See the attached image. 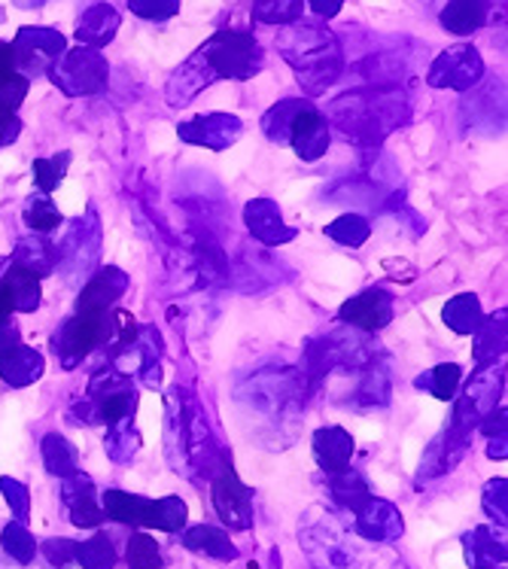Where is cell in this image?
Here are the masks:
<instances>
[{"label": "cell", "mask_w": 508, "mask_h": 569, "mask_svg": "<svg viewBox=\"0 0 508 569\" xmlns=\"http://www.w3.org/2000/svg\"><path fill=\"white\" fill-rule=\"evenodd\" d=\"M0 546H3V551H7L12 560H19V563H31V560H34L37 542L34 536L28 533L24 523H7L3 533H0Z\"/></svg>", "instance_id": "cell-40"}, {"label": "cell", "mask_w": 508, "mask_h": 569, "mask_svg": "<svg viewBox=\"0 0 508 569\" xmlns=\"http://www.w3.org/2000/svg\"><path fill=\"white\" fill-rule=\"evenodd\" d=\"M77 546H80V542H73V539H47V542L40 546V551H43V558H47L52 567L64 569L77 560Z\"/></svg>", "instance_id": "cell-46"}, {"label": "cell", "mask_w": 508, "mask_h": 569, "mask_svg": "<svg viewBox=\"0 0 508 569\" xmlns=\"http://www.w3.org/2000/svg\"><path fill=\"white\" fill-rule=\"evenodd\" d=\"M210 500H213V509L229 530H250L253 527V493L235 472L229 451H222L220 463H213Z\"/></svg>", "instance_id": "cell-5"}, {"label": "cell", "mask_w": 508, "mask_h": 569, "mask_svg": "<svg viewBox=\"0 0 508 569\" xmlns=\"http://www.w3.org/2000/svg\"><path fill=\"white\" fill-rule=\"evenodd\" d=\"M110 338V315H73L52 338V353L61 369H77L94 348Z\"/></svg>", "instance_id": "cell-7"}, {"label": "cell", "mask_w": 508, "mask_h": 569, "mask_svg": "<svg viewBox=\"0 0 508 569\" xmlns=\"http://www.w3.org/2000/svg\"><path fill=\"white\" fill-rule=\"evenodd\" d=\"M12 73H19L16 70V56H12L10 43L0 40V80H10Z\"/></svg>", "instance_id": "cell-51"}, {"label": "cell", "mask_w": 508, "mask_h": 569, "mask_svg": "<svg viewBox=\"0 0 508 569\" xmlns=\"http://www.w3.org/2000/svg\"><path fill=\"white\" fill-rule=\"evenodd\" d=\"M186 502L180 497H162V500H150V511H147V527L162 530V533H180L186 527Z\"/></svg>", "instance_id": "cell-33"}, {"label": "cell", "mask_w": 508, "mask_h": 569, "mask_svg": "<svg viewBox=\"0 0 508 569\" xmlns=\"http://www.w3.org/2000/svg\"><path fill=\"white\" fill-rule=\"evenodd\" d=\"M338 317L345 323L362 329V332H378V329H384V326L394 320V296L381 290V287L362 290L341 305Z\"/></svg>", "instance_id": "cell-11"}, {"label": "cell", "mask_w": 508, "mask_h": 569, "mask_svg": "<svg viewBox=\"0 0 508 569\" xmlns=\"http://www.w3.org/2000/svg\"><path fill=\"white\" fill-rule=\"evenodd\" d=\"M107 457L113 460V463H131V457L138 453L140 448V436L135 430V423L126 420V423H119V427H110L104 439Z\"/></svg>", "instance_id": "cell-38"}, {"label": "cell", "mask_w": 508, "mask_h": 569, "mask_svg": "<svg viewBox=\"0 0 508 569\" xmlns=\"http://www.w3.org/2000/svg\"><path fill=\"white\" fill-rule=\"evenodd\" d=\"M10 262L24 268V271H31L37 280L49 278L58 266V247L49 241L47 234H28V238L16 241Z\"/></svg>", "instance_id": "cell-20"}, {"label": "cell", "mask_w": 508, "mask_h": 569, "mask_svg": "<svg viewBox=\"0 0 508 569\" xmlns=\"http://www.w3.org/2000/svg\"><path fill=\"white\" fill-rule=\"evenodd\" d=\"M198 52L208 59L217 80H253L266 64V52L250 31H217Z\"/></svg>", "instance_id": "cell-3"}, {"label": "cell", "mask_w": 508, "mask_h": 569, "mask_svg": "<svg viewBox=\"0 0 508 569\" xmlns=\"http://www.w3.org/2000/svg\"><path fill=\"white\" fill-rule=\"evenodd\" d=\"M28 86H31V82L24 80L22 73H12L10 80H0V110L16 113V110L22 107L24 94H28Z\"/></svg>", "instance_id": "cell-47"}, {"label": "cell", "mask_w": 508, "mask_h": 569, "mask_svg": "<svg viewBox=\"0 0 508 569\" xmlns=\"http://www.w3.org/2000/svg\"><path fill=\"white\" fill-rule=\"evenodd\" d=\"M70 164V152H61V156H52V159H37L34 162V183L40 189V196H49L52 189L64 180Z\"/></svg>", "instance_id": "cell-42"}, {"label": "cell", "mask_w": 508, "mask_h": 569, "mask_svg": "<svg viewBox=\"0 0 508 569\" xmlns=\"http://www.w3.org/2000/svg\"><path fill=\"white\" fill-rule=\"evenodd\" d=\"M506 423H508L506 408H499V411H490L487 418H481L478 430L485 432L487 439H494V436H502V432H506Z\"/></svg>", "instance_id": "cell-49"}, {"label": "cell", "mask_w": 508, "mask_h": 569, "mask_svg": "<svg viewBox=\"0 0 508 569\" xmlns=\"http://www.w3.org/2000/svg\"><path fill=\"white\" fill-rule=\"evenodd\" d=\"M43 353H37L28 345H16V348L3 350L0 353V378L10 383V387H28L43 378Z\"/></svg>", "instance_id": "cell-22"}, {"label": "cell", "mask_w": 508, "mask_h": 569, "mask_svg": "<svg viewBox=\"0 0 508 569\" xmlns=\"http://www.w3.org/2000/svg\"><path fill=\"white\" fill-rule=\"evenodd\" d=\"M61 210L52 204V198L49 196H31L24 201V222L34 229V234H49L52 229L61 226Z\"/></svg>", "instance_id": "cell-37"}, {"label": "cell", "mask_w": 508, "mask_h": 569, "mask_svg": "<svg viewBox=\"0 0 508 569\" xmlns=\"http://www.w3.org/2000/svg\"><path fill=\"white\" fill-rule=\"evenodd\" d=\"M487 12H490V0H448L445 10L439 12V19L445 31L469 37L487 22Z\"/></svg>", "instance_id": "cell-24"}, {"label": "cell", "mask_w": 508, "mask_h": 569, "mask_svg": "<svg viewBox=\"0 0 508 569\" xmlns=\"http://www.w3.org/2000/svg\"><path fill=\"white\" fill-rule=\"evenodd\" d=\"M487 453H490L494 460H506V457H508L506 432H502V436H494V439H490V445H487Z\"/></svg>", "instance_id": "cell-54"}, {"label": "cell", "mask_w": 508, "mask_h": 569, "mask_svg": "<svg viewBox=\"0 0 508 569\" xmlns=\"http://www.w3.org/2000/svg\"><path fill=\"white\" fill-rule=\"evenodd\" d=\"M217 82V73L210 70L208 59L196 52L192 59H186L180 68L173 70L171 80L165 86V94H168V104L171 107H186L196 101L198 94L210 89Z\"/></svg>", "instance_id": "cell-15"}, {"label": "cell", "mask_w": 508, "mask_h": 569, "mask_svg": "<svg viewBox=\"0 0 508 569\" xmlns=\"http://www.w3.org/2000/svg\"><path fill=\"white\" fill-rule=\"evenodd\" d=\"M411 119V104L399 86H369L345 92L326 107V122H336L347 140L359 150H378L384 138Z\"/></svg>", "instance_id": "cell-1"}, {"label": "cell", "mask_w": 508, "mask_h": 569, "mask_svg": "<svg viewBox=\"0 0 508 569\" xmlns=\"http://www.w3.org/2000/svg\"><path fill=\"white\" fill-rule=\"evenodd\" d=\"M460 378L462 372L457 362H441L432 372L420 375V378H417V387H420V390H429L436 399H445V402H448V399H454L457 390H460Z\"/></svg>", "instance_id": "cell-35"}, {"label": "cell", "mask_w": 508, "mask_h": 569, "mask_svg": "<svg viewBox=\"0 0 508 569\" xmlns=\"http://www.w3.org/2000/svg\"><path fill=\"white\" fill-rule=\"evenodd\" d=\"M243 222H247V229H250V234H253L256 241L266 247L289 244V241L296 238V229L287 226L283 210H280L278 201H271V198H253V201L243 208Z\"/></svg>", "instance_id": "cell-12"}, {"label": "cell", "mask_w": 508, "mask_h": 569, "mask_svg": "<svg viewBox=\"0 0 508 569\" xmlns=\"http://www.w3.org/2000/svg\"><path fill=\"white\" fill-rule=\"evenodd\" d=\"M485 77V59L481 52L469 43L451 47L441 52L439 59L429 64L427 82L432 89H454V92H469Z\"/></svg>", "instance_id": "cell-8"}, {"label": "cell", "mask_w": 508, "mask_h": 569, "mask_svg": "<svg viewBox=\"0 0 508 569\" xmlns=\"http://www.w3.org/2000/svg\"><path fill=\"white\" fill-rule=\"evenodd\" d=\"M329 497H332V500L347 511L362 509V506L371 500L369 485H366L362 476H357L353 469H345V472L329 476Z\"/></svg>", "instance_id": "cell-31"}, {"label": "cell", "mask_w": 508, "mask_h": 569, "mask_svg": "<svg viewBox=\"0 0 508 569\" xmlns=\"http://www.w3.org/2000/svg\"><path fill=\"white\" fill-rule=\"evenodd\" d=\"M441 320L457 336H475V329L485 323V311H481V302H478L475 292H460V296H454L451 302L445 305Z\"/></svg>", "instance_id": "cell-28"}, {"label": "cell", "mask_w": 508, "mask_h": 569, "mask_svg": "<svg viewBox=\"0 0 508 569\" xmlns=\"http://www.w3.org/2000/svg\"><path fill=\"white\" fill-rule=\"evenodd\" d=\"M40 453H43V463H47V469L52 476L70 478L80 472V453H77V448H73L64 436H58V432L43 436Z\"/></svg>", "instance_id": "cell-30"}, {"label": "cell", "mask_w": 508, "mask_h": 569, "mask_svg": "<svg viewBox=\"0 0 508 569\" xmlns=\"http://www.w3.org/2000/svg\"><path fill=\"white\" fill-rule=\"evenodd\" d=\"M280 56L296 70V80L301 89L317 98L329 86H336L338 77L345 73V52L338 47L336 34L320 22H299L280 28L278 34Z\"/></svg>", "instance_id": "cell-2"}, {"label": "cell", "mask_w": 508, "mask_h": 569, "mask_svg": "<svg viewBox=\"0 0 508 569\" xmlns=\"http://www.w3.org/2000/svg\"><path fill=\"white\" fill-rule=\"evenodd\" d=\"M77 563L82 569H113L116 567V551L113 542L104 533L92 536L77 546Z\"/></svg>", "instance_id": "cell-39"}, {"label": "cell", "mask_w": 508, "mask_h": 569, "mask_svg": "<svg viewBox=\"0 0 508 569\" xmlns=\"http://www.w3.org/2000/svg\"><path fill=\"white\" fill-rule=\"evenodd\" d=\"M243 122L231 113H208L177 126V134L192 147H208V150H229L235 140L241 138Z\"/></svg>", "instance_id": "cell-10"}, {"label": "cell", "mask_w": 508, "mask_h": 569, "mask_svg": "<svg viewBox=\"0 0 508 569\" xmlns=\"http://www.w3.org/2000/svg\"><path fill=\"white\" fill-rule=\"evenodd\" d=\"M165 451L173 469H183L192 460V411L196 406L186 402L180 390L165 396Z\"/></svg>", "instance_id": "cell-9"}, {"label": "cell", "mask_w": 508, "mask_h": 569, "mask_svg": "<svg viewBox=\"0 0 508 569\" xmlns=\"http://www.w3.org/2000/svg\"><path fill=\"white\" fill-rule=\"evenodd\" d=\"M16 345H19V329H16L12 320H3V323H0V353L16 348Z\"/></svg>", "instance_id": "cell-52"}, {"label": "cell", "mask_w": 508, "mask_h": 569, "mask_svg": "<svg viewBox=\"0 0 508 569\" xmlns=\"http://www.w3.org/2000/svg\"><path fill=\"white\" fill-rule=\"evenodd\" d=\"M116 31H119V12L110 3H94L80 16L73 37H77L80 47L101 49L113 40Z\"/></svg>", "instance_id": "cell-21"}, {"label": "cell", "mask_w": 508, "mask_h": 569, "mask_svg": "<svg viewBox=\"0 0 508 569\" xmlns=\"http://www.w3.org/2000/svg\"><path fill=\"white\" fill-rule=\"evenodd\" d=\"M101 511L104 518H113L128 527H147V511H150V500L126 493V490H104L101 497Z\"/></svg>", "instance_id": "cell-27"}, {"label": "cell", "mask_w": 508, "mask_h": 569, "mask_svg": "<svg viewBox=\"0 0 508 569\" xmlns=\"http://www.w3.org/2000/svg\"><path fill=\"white\" fill-rule=\"evenodd\" d=\"M289 147L296 150L301 162H317L329 150V122L313 104L301 110L289 128Z\"/></svg>", "instance_id": "cell-13"}, {"label": "cell", "mask_w": 508, "mask_h": 569, "mask_svg": "<svg viewBox=\"0 0 508 569\" xmlns=\"http://www.w3.org/2000/svg\"><path fill=\"white\" fill-rule=\"evenodd\" d=\"M0 493L10 502V511L16 515V523L28 521V515H31V497H28V488H24L22 481H16V478H0Z\"/></svg>", "instance_id": "cell-45"}, {"label": "cell", "mask_w": 508, "mask_h": 569, "mask_svg": "<svg viewBox=\"0 0 508 569\" xmlns=\"http://www.w3.org/2000/svg\"><path fill=\"white\" fill-rule=\"evenodd\" d=\"M61 500L68 506L73 527L89 530V527H101L104 523V511H101V502H98V493H94V481L89 476L77 472V476L64 478Z\"/></svg>", "instance_id": "cell-16"}, {"label": "cell", "mask_w": 508, "mask_h": 569, "mask_svg": "<svg viewBox=\"0 0 508 569\" xmlns=\"http://www.w3.org/2000/svg\"><path fill=\"white\" fill-rule=\"evenodd\" d=\"M10 47L16 56V70L31 82L56 68L58 59L68 52V40L56 28H19Z\"/></svg>", "instance_id": "cell-6"}, {"label": "cell", "mask_w": 508, "mask_h": 569, "mask_svg": "<svg viewBox=\"0 0 508 569\" xmlns=\"http://www.w3.org/2000/svg\"><path fill=\"white\" fill-rule=\"evenodd\" d=\"M128 567L131 569H159L162 567V548L147 533H135L126 548Z\"/></svg>", "instance_id": "cell-41"}, {"label": "cell", "mask_w": 508, "mask_h": 569, "mask_svg": "<svg viewBox=\"0 0 508 569\" xmlns=\"http://www.w3.org/2000/svg\"><path fill=\"white\" fill-rule=\"evenodd\" d=\"M508 485L506 478H494V481H487L485 488V497H481V502H485V511L490 515V518H497L499 527H506L508 521Z\"/></svg>", "instance_id": "cell-44"}, {"label": "cell", "mask_w": 508, "mask_h": 569, "mask_svg": "<svg viewBox=\"0 0 508 569\" xmlns=\"http://www.w3.org/2000/svg\"><path fill=\"white\" fill-rule=\"evenodd\" d=\"M3 283H7V290L12 296V311H19V315H34L37 308H40V280L31 274V271H24V268L12 266L7 268V274H3Z\"/></svg>", "instance_id": "cell-29"}, {"label": "cell", "mask_w": 508, "mask_h": 569, "mask_svg": "<svg viewBox=\"0 0 508 569\" xmlns=\"http://www.w3.org/2000/svg\"><path fill=\"white\" fill-rule=\"evenodd\" d=\"M311 104V98H287V101H278V104L268 110L262 117V131L271 143H289V128H292V119L299 117L305 107Z\"/></svg>", "instance_id": "cell-32"}, {"label": "cell", "mask_w": 508, "mask_h": 569, "mask_svg": "<svg viewBox=\"0 0 508 569\" xmlns=\"http://www.w3.org/2000/svg\"><path fill=\"white\" fill-rule=\"evenodd\" d=\"M313 457L323 469L326 476H336L350 469V457H353V439L350 432L341 427H323L313 432Z\"/></svg>", "instance_id": "cell-18"}, {"label": "cell", "mask_w": 508, "mask_h": 569, "mask_svg": "<svg viewBox=\"0 0 508 569\" xmlns=\"http://www.w3.org/2000/svg\"><path fill=\"white\" fill-rule=\"evenodd\" d=\"M326 234L336 241V244L341 247H362L366 241H369L371 234V226L366 217H359V213H345V217H338L336 222H329L326 226Z\"/></svg>", "instance_id": "cell-36"}, {"label": "cell", "mask_w": 508, "mask_h": 569, "mask_svg": "<svg viewBox=\"0 0 508 569\" xmlns=\"http://www.w3.org/2000/svg\"><path fill=\"white\" fill-rule=\"evenodd\" d=\"M19 134H22V119L10 110H0V147H10Z\"/></svg>", "instance_id": "cell-48"}, {"label": "cell", "mask_w": 508, "mask_h": 569, "mask_svg": "<svg viewBox=\"0 0 508 569\" xmlns=\"http://www.w3.org/2000/svg\"><path fill=\"white\" fill-rule=\"evenodd\" d=\"M402 530V515L394 502L371 497L362 509H357V533L369 542H396Z\"/></svg>", "instance_id": "cell-17"}, {"label": "cell", "mask_w": 508, "mask_h": 569, "mask_svg": "<svg viewBox=\"0 0 508 569\" xmlns=\"http://www.w3.org/2000/svg\"><path fill=\"white\" fill-rule=\"evenodd\" d=\"M49 77L58 86V92H64L68 98H82V94L104 92L110 64L101 49H68L56 68L49 70Z\"/></svg>", "instance_id": "cell-4"}, {"label": "cell", "mask_w": 508, "mask_h": 569, "mask_svg": "<svg viewBox=\"0 0 508 569\" xmlns=\"http://www.w3.org/2000/svg\"><path fill=\"white\" fill-rule=\"evenodd\" d=\"M462 548H466V560L472 569H506L508 551L506 539L497 536L490 527H475L472 533L462 536Z\"/></svg>", "instance_id": "cell-19"}, {"label": "cell", "mask_w": 508, "mask_h": 569, "mask_svg": "<svg viewBox=\"0 0 508 569\" xmlns=\"http://www.w3.org/2000/svg\"><path fill=\"white\" fill-rule=\"evenodd\" d=\"M47 0H16V7H22V10H34V7H43Z\"/></svg>", "instance_id": "cell-55"}, {"label": "cell", "mask_w": 508, "mask_h": 569, "mask_svg": "<svg viewBox=\"0 0 508 569\" xmlns=\"http://www.w3.org/2000/svg\"><path fill=\"white\" fill-rule=\"evenodd\" d=\"M506 332H508V320L506 311H499L494 317H485V323L475 329V345H472V357L481 366H490L497 362L502 353H506Z\"/></svg>", "instance_id": "cell-25"}, {"label": "cell", "mask_w": 508, "mask_h": 569, "mask_svg": "<svg viewBox=\"0 0 508 569\" xmlns=\"http://www.w3.org/2000/svg\"><path fill=\"white\" fill-rule=\"evenodd\" d=\"M183 546L198 555H208L213 560H238V548L229 539L226 530L220 527H210V523H198L189 527L183 533Z\"/></svg>", "instance_id": "cell-26"}, {"label": "cell", "mask_w": 508, "mask_h": 569, "mask_svg": "<svg viewBox=\"0 0 508 569\" xmlns=\"http://www.w3.org/2000/svg\"><path fill=\"white\" fill-rule=\"evenodd\" d=\"M128 10L147 22H168L180 12V0H128Z\"/></svg>", "instance_id": "cell-43"}, {"label": "cell", "mask_w": 508, "mask_h": 569, "mask_svg": "<svg viewBox=\"0 0 508 569\" xmlns=\"http://www.w3.org/2000/svg\"><path fill=\"white\" fill-rule=\"evenodd\" d=\"M502 387H506V369L502 366H481L475 378L466 387V393L462 399L469 402V406L487 418L490 411H497V402L502 399Z\"/></svg>", "instance_id": "cell-23"}, {"label": "cell", "mask_w": 508, "mask_h": 569, "mask_svg": "<svg viewBox=\"0 0 508 569\" xmlns=\"http://www.w3.org/2000/svg\"><path fill=\"white\" fill-rule=\"evenodd\" d=\"M3 274H7V271H3ZM10 315H12V296L10 290H7L3 278H0V323H3V320H10Z\"/></svg>", "instance_id": "cell-53"}, {"label": "cell", "mask_w": 508, "mask_h": 569, "mask_svg": "<svg viewBox=\"0 0 508 569\" xmlns=\"http://www.w3.org/2000/svg\"><path fill=\"white\" fill-rule=\"evenodd\" d=\"M308 7H311L320 19H332V16H338L341 12V7H345V0H308Z\"/></svg>", "instance_id": "cell-50"}, {"label": "cell", "mask_w": 508, "mask_h": 569, "mask_svg": "<svg viewBox=\"0 0 508 569\" xmlns=\"http://www.w3.org/2000/svg\"><path fill=\"white\" fill-rule=\"evenodd\" d=\"M305 16V0H253V22L292 24Z\"/></svg>", "instance_id": "cell-34"}, {"label": "cell", "mask_w": 508, "mask_h": 569, "mask_svg": "<svg viewBox=\"0 0 508 569\" xmlns=\"http://www.w3.org/2000/svg\"><path fill=\"white\" fill-rule=\"evenodd\" d=\"M128 274L122 268L107 266L82 287L77 299V315H110V308L119 302V296L128 290Z\"/></svg>", "instance_id": "cell-14"}]
</instances>
